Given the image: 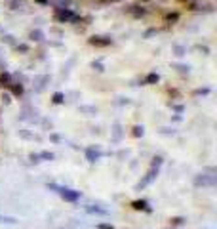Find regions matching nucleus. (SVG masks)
<instances>
[{"instance_id": "nucleus-5", "label": "nucleus", "mask_w": 217, "mask_h": 229, "mask_svg": "<svg viewBox=\"0 0 217 229\" xmlns=\"http://www.w3.org/2000/svg\"><path fill=\"white\" fill-rule=\"evenodd\" d=\"M0 221H10V223H14V218H6V216H4V218H2V216H0Z\"/></svg>"}, {"instance_id": "nucleus-2", "label": "nucleus", "mask_w": 217, "mask_h": 229, "mask_svg": "<svg viewBox=\"0 0 217 229\" xmlns=\"http://www.w3.org/2000/svg\"><path fill=\"white\" fill-rule=\"evenodd\" d=\"M55 17H57L59 21H71V19H74V14L69 12V10H65V8H59L57 14H55Z\"/></svg>"}, {"instance_id": "nucleus-4", "label": "nucleus", "mask_w": 217, "mask_h": 229, "mask_svg": "<svg viewBox=\"0 0 217 229\" xmlns=\"http://www.w3.org/2000/svg\"><path fill=\"white\" fill-rule=\"evenodd\" d=\"M54 101H55V103H61V101H63V94H55Z\"/></svg>"}, {"instance_id": "nucleus-1", "label": "nucleus", "mask_w": 217, "mask_h": 229, "mask_svg": "<svg viewBox=\"0 0 217 229\" xmlns=\"http://www.w3.org/2000/svg\"><path fill=\"white\" fill-rule=\"evenodd\" d=\"M54 187H55V185H54ZM55 189H59V195H61L65 201H69V202L78 201V197H80V193H78V191H72V189H67V187H55Z\"/></svg>"}, {"instance_id": "nucleus-6", "label": "nucleus", "mask_w": 217, "mask_h": 229, "mask_svg": "<svg viewBox=\"0 0 217 229\" xmlns=\"http://www.w3.org/2000/svg\"><path fill=\"white\" fill-rule=\"evenodd\" d=\"M154 80H158V77H156V74H150V77L147 78V82H154Z\"/></svg>"}, {"instance_id": "nucleus-7", "label": "nucleus", "mask_w": 217, "mask_h": 229, "mask_svg": "<svg viewBox=\"0 0 217 229\" xmlns=\"http://www.w3.org/2000/svg\"><path fill=\"white\" fill-rule=\"evenodd\" d=\"M101 229H114L113 225H101Z\"/></svg>"}, {"instance_id": "nucleus-3", "label": "nucleus", "mask_w": 217, "mask_h": 229, "mask_svg": "<svg viewBox=\"0 0 217 229\" xmlns=\"http://www.w3.org/2000/svg\"><path fill=\"white\" fill-rule=\"evenodd\" d=\"M133 208H137V210H141V208H143V210H149V206H147L145 201H135L133 202Z\"/></svg>"}]
</instances>
